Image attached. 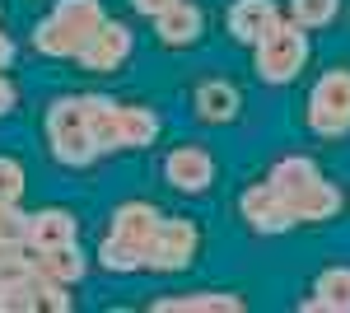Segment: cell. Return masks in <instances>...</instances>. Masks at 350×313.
Returning <instances> with one entry per match:
<instances>
[{"label":"cell","mask_w":350,"mask_h":313,"mask_svg":"<svg viewBox=\"0 0 350 313\" xmlns=\"http://www.w3.org/2000/svg\"><path fill=\"white\" fill-rule=\"evenodd\" d=\"M103 5L98 0H56L52 14L33 28V47L42 56H80L89 33L103 24Z\"/></svg>","instance_id":"obj_1"},{"label":"cell","mask_w":350,"mask_h":313,"mask_svg":"<svg viewBox=\"0 0 350 313\" xmlns=\"http://www.w3.org/2000/svg\"><path fill=\"white\" fill-rule=\"evenodd\" d=\"M47 145L52 155L66 164V168H84L98 159V145L89 136V112H84V99L66 94L47 108Z\"/></svg>","instance_id":"obj_2"},{"label":"cell","mask_w":350,"mask_h":313,"mask_svg":"<svg viewBox=\"0 0 350 313\" xmlns=\"http://www.w3.org/2000/svg\"><path fill=\"white\" fill-rule=\"evenodd\" d=\"M304 61H308V28L275 19V28L257 42V75L271 84H290L304 71Z\"/></svg>","instance_id":"obj_3"},{"label":"cell","mask_w":350,"mask_h":313,"mask_svg":"<svg viewBox=\"0 0 350 313\" xmlns=\"http://www.w3.org/2000/svg\"><path fill=\"white\" fill-rule=\"evenodd\" d=\"M308 127L318 136H346L350 131V71H327L308 94Z\"/></svg>","instance_id":"obj_4"},{"label":"cell","mask_w":350,"mask_h":313,"mask_svg":"<svg viewBox=\"0 0 350 313\" xmlns=\"http://www.w3.org/2000/svg\"><path fill=\"white\" fill-rule=\"evenodd\" d=\"M196 243H201L196 220H187V215H163L159 238H154V248L145 258V271H183V266H191Z\"/></svg>","instance_id":"obj_5"},{"label":"cell","mask_w":350,"mask_h":313,"mask_svg":"<svg viewBox=\"0 0 350 313\" xmlns=\"http://www.w3.org/2000/svg\"><path fill=\"white\" fill-rule=\"evenodd\" d=\"M126 56H131V28L117 24V19H103V24L89 33V42L80 47V66L94 71V75H108Z\"/></svg>","instance_id":"obj_6"},{"label":"cell","mask_w":350,"mask_h":313,"mask_svg":"<svg viewBox=\"0 0 350 313\" xmlns=\"http://www.w3.org/2000/svg\"><path fill=\"white\" fill-rule=\"evenodd\" d=\"M159 225H163V215L150 201H126V206H117L112 210V238H122L126 248H135L140 253V262L150 258V248H154V238H159Z\"/></svg>","instance_id":"obj_7"},{"label":"cell","mask_w":350,"mask_h":313,"mask_svg":"<svg viewBox=\"0 0 350 313\" xmlns=\"http://www.w3.org/2000/svg\"><path fill=\"white\" fill-rule=\"evenodd\" d=\"M163 178L178 192H206L215 183V159L206 145H178L173 155L163 159Z\"/></svg>","instance_id":"obj_8"},{"label":"cell","mask_w":350,"mask_h":313,"mask_svg":"<svg viewBox=\"0 0 350 313\" xmlns=\"http://www.w3.org/2000/svg\"><path fill=\"white\" fill-rule=\"evenodd\" d=\"M243 220L257 229V234H285V229H295V215L285 210V201L275 197V187L271 183H257L243 192Z\"/></svg>","instance_id":"obj_9"},{"label":"cell","mask_w":350,"mask_h":313,"mask_svg":"<svg viewBox=\"0 0 350 313\" xmlns=\"http://www.w3.org/2000/svg\"><path fill=\"white\" fill-rule=\"evenodd\" d=\"M154 33H159L163 47H187V42H196L206 33V14L191 0H173L163 14H154Z\"/></svg>","instance_id":"obj_10"},{"label":"cell","mask_w":350,"mask_h":313,"mask_svg":"<svg viewBox=\"0 0 350 313\" xmlns=\"http://www.w3.org/2000/svg\"><path fill=\"white\" fill-rule=\"evenodd\" d=\"M280 19V10H275V0H234L229 5V33H234V42H262L271 28Z\"/></svg>","instance_id":"obj_11"},{"label":"cell","mask_w":350,"mask_h":313,"mask_svg":"<svg viewBox=\"0 0 350 313\" xmlns=\"http://www.w3.org/2000/svg\"><path fill=\"white\" fill-rule=\"evenodd\" d=\"M80 234V225H75V215L61 206H47L38 210V215H28V248L33 253H47V248H61V243H75Z\"/></svg>","instance_id":"obj_12"},{"label":"cell","mask_w":350,"mask_h":313,"mask_svg":"<svg viewBox=\"0 0 350 313\" xmlns=\"http://www.w3.org/2000/svg\"><path fill=\"white\" fill-rule=\"evenodd\" d=\"M285 201V210L295 215V225H318V220H332L336 210H341V192L332 183H308L304 192H295V197H280Z\"/></svg>","instance_id":"obj_13"},{"label":"cell","mask_w":350,"mask_h":313,"mask_svg":"<svg viewBox=\"0 0 350 313\" xmlns=\"http://www.w3.org/2000/svg\"><path fill=\"white\" fill-rule=\"evenodd\" d=\"M84 112H89V136H94L98 155L126 150V140H122V103H112L103 94H89L84 99Z\"/></svg>","instance_id":"obj_14"},{"label":"cell","mask_w":350,"mask_h":313,"mask_svg":"<svg viewBox=\"0 0 350 313\" xmlns=\"http://www.w3.org/2000/svg\"><path fill=\"white\" fill-rule=\"evenodd\" d=\"M299 309H327V313H350V266H327L308 299H299Z\"/></svg>","instance_id":"obj_15"},{"label":"cell","mask_w":350,"mask_h":313,"mask_svg":"<svg viewBox=\"0 0 350 313\" xmlns=\"http://www.w3.org/2000/svg\"><path fill=\"white\" fill-rule=\"evenodd\" d=\"M196 117L201 122H234L239 117V89L234 84H224V79H206V84H196Z\"/></svg>","instance_id":"obj_16"},{"label":"cell","mask_w":350,"mask_h":313,"mask_svg":"<svg viewBox=\"0 0 350 313\" xmlns=\"http://www.w3.org/2000/svg\"><path fill=\"white\" fill-rule=\"evenodd\" d=\"M154 313H201V309H219V313H234L243 309V295H224V290H196V295H163V299H154L150 304Z\"/></svg>","instance_id":"obj_17"},{"label":"cell","mask_w":350,"mask_h":313,"mask_svg":"<svg viewBox=\"0 0 350 313\" xmlns=\"http://www.w3.org/2000/svg\"><path fill=\"white\" fill-rule=\"evenodd\" d=\"M318 178H323V168H318L308 155H285L275 168H271L267 183L275 187V197H295V192H304V187L318 183Z\"/></svg>","instance_id":"obj_18"},{"label":"cell","mask_w":350,"mask_h":313,"mask_svg":"<svg viewBox=\"0 0 350 313\" xmlns=\"http://www.w3.org/2000/svg\"><path fill=\"white\" fill-rule=\"evenodd\" d=\"M38 266H42V276H52L61 286H75L84 271H89V258L80 253V243H61V248L38 253Z\"/></svg>","instance_id":"obj_19"},{"label":"cell","mask_w":350,"mask_h":313,"mask_svg":"<svg viewBox=\"0 0 350 313\" xmlns=\"http://www.w3.org/2000/svg\"><path fill=\"white\" fill-rule=\"evenodd\" d=\"M38 276H42V266H38V253L28 243L0 248V290L5 286H33Z\"/></svg>","instance_id":"obj_20"},{"label":"cell","mask_w":350,"mask_h":313,"mask_svg":"<svg viewBox=\"0 0 350 313\" xmlns=\"http://www.w3.org/2000/svg\"><path fill=\"white\" fill-rule=\"evenodd\" d=\"M154 136H159V117H154L150 108H126L122 103V140H126V150L154 145Z\"/></svg>","instance_id":"obj_21"},{"label":"cell","mask_w":350,"mask_h":313,"mask_svg":"<svg viewBox=\"0 0 350 313\" xmlns=\"http://www.w3.org/2000/svg\"><path fill=\"white\" fill-rule=\"evenodd\" d=\"M98 266L103 271H145V262H140V253L135 248H126L122 238H112V234H103V243H98Z\"/></svg>","instance_id":"obj_22"},{"label":"cell","mask_w":350,"mask_h":313,"mask_svg":"<svg viewBox=\"0 0 350 313\" xmlns=\"http://www.w3.org/2000/svg\"><path fill=\"white\" fill-rule=\"evenodd\" d=\"M341 0H290V14H295L299 28H327L336 19Z\"/></svg>","instance_id":"obj_23"},{"label":"cell","mask_w":350,"mask_h":313,"mask_svg":"<svg viewBox=\"0 0 350 313\" xmlns=\"http://www.w3.org/2000/svg\"><path fill=\"white\" fill-rule=\"evenodd\" d=\"M28 243V215L19 210V201H0V248Z\"/></svg>","instance_id":"obj_24"},{"label":"cell","mask_w":350,"mask_h":313,"mask_svg":"<svg viewBox=\"0 0 350 313\" xmlns=\"http://www.w3.org/2000/svg\"><path fill=\"white\" fill-rule=\"evenodd\" d=\"M24 197V164L0 155V201H19Z\"/></svg>","instance_id":"obj_25"},{"label":"cell","mask_w":350,"mask_h":313,"mask_svg":"<svg viewBox=\"0 0 350 313\" xmlns=\"http://www.w3.org/2000/svg\"><path fill=\"white\" fill-rule=\"evenodd\" d=\"M131 5L140 10V14H145V19H154V14H163V10H168L173 0H131Z\"/></svg>","instance_id":"obj_26"},{"label":"cell","mask_w":350,"mask_h":313,"mask_svg":"<svg viewBox=\"0 0 350 313\" xmlns=\"http://www.w3.org/2000/svg\"><path fill=\"white\" fill-rule=\"evenodd\" d=\"M14 99H19V94H14V84L0 75V112H10V108H14Z\"/></svg>","instance_id":"obj_27"},{"label":"cell","mask_w":350,"mask_h":313,"mask_svg":"<svg viewBox=\"0 0 350 313\" xmlns=\"http://www.w3.org/2000/svg\"><path fill=\"white\" fill-rule=\"evenodd\" d=\"M10 61H14V42H10V38H5V33H0V71H5V66H10Z\"/></svg>","instance_id":"obj_28"}]
</instances>
